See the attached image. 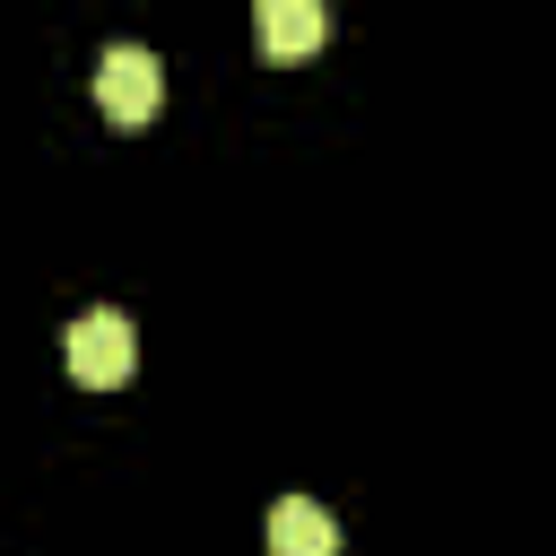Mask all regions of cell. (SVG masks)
Segmentation results:
<instances>
[{"instance_id": "6da1fadb", "label": "cell", "mask_w": 556, "mask_h": 556, "mask_svg": "<svg viewBox=\"0 0 556 556\" xmlns=\"http://www.w3.org/2000/svg\"><path fill=\"white\" fill-rule=\"evenodd\" d=\"M61 365H70V382H96V391L130 382V374H139V330H130V313H122V304H87V313L61 330Z\"/></svg>"}, {"instance_id": "7a4b0ae2", "label": "cell", "mask_w": 556, "mask_h": 556, "mask_svg": "<svg viewBox=\"0 0 556 556\" xmlns=\"http://www.w3.org/2000/svg\"><path fill=\"white\" fill-rule=\"evenodd\" d=\"M96 104H104L113 122H148V113L165 104V61H156L148 43H104V61H96Z\"/></svg>"}, {"instance_id": "3957f363", "label": "cell", "mask_w": 556, "mask_h": 556, "mask_svg": "<svg viewBox=\"0 0 556 556\" xmlns=\"http://www.w3.org/2000/svg\"><path fill=\"white\" fill-rule=\"evenodd\" d=\"M261 539H269V556H339V521L313 495H278L269 521H261Z\"/></svg>"}, {"instance_id": "277c9868", "label": "cell", "mask_w": 556, "mask_h": 556, "mask_svg": "<svg viewBox=\"0 0 556 556\" xmlns=\"http://www.w3.org/2000/svg\"><path fill=\"white\" fill-rule=\"evenodd\" d=\"M321 35H330L321 0H261V9H252V43H261L269 61H295V52H313Z\"/></svg>"}]
</instances>
